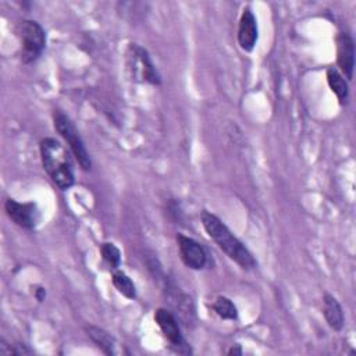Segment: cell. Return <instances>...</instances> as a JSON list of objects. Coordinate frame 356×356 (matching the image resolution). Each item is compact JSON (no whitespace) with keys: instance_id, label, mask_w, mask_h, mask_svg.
<instances>
[{"instance_id":"cell-1","label":"cell","mask_w":356,"mask_h":356,"mask_svg":"<svg viewBox=\"0 0 356 356\" xmlns=\"http://www.w3.org/2000/svg\"><path fill=\"white\" fill-rule=\"evenodd\" d=\"M200 220L207 235L218 245V248L243 270H253L257 266L249 249L231 232V229L213 213L203 210Z\"/></svg>"},{"instance_id":"cell-2","label":"cell","mask_w":356,"mask_h":356,"mask_svg":"<svg viewBox=\"0 0 356 356\" xmlns=\"http://www.w3.org/2000/svg\"><path fill=\"white\" fill-rule=\"evenodd\" d=\"M42 165L50 179L61 189L67 191L74 185V167L67 149L54 138H44L39 143Z\"/></svg>"},{"instance_id":"cell-3","label":"cell","mask_w":356,"mask_h":356,"mask_svg":"<svg viewBox=\"0 0 356 356\" xmlns=\"http://www.w3.org/2000/svg\"><path fill=\"white\" fill-rule=\"evenodd\" d=\"M17 36L21 44V61L24 64L36 61L46 47V32L42 25L32 19H24L17 26Z\"/></svg>"},{"instance_id":"cell-4","label":"cell","mask_w":356,"mask_h":356,"mask_svg":"<svg viewBox=\"0 0 356 356\" xmlns=\"http://www.w3.org/2000/svg\"><path fill=\"white\" fill-rule=\"evenodd\" d=\"M127 65L132 79L152 85L161 83L160 74L154 67L147 50L138 43H129L127 49Z\"/></svg>"},{"instance_id":"cell-5","label":"cell","mask_w":356,"mask_h":356,"mask_svg":"<svg viewBox=\"0 0 356 356\" xmlns=\"http://www.w3.org/2000/svg\"><path fill=\"white\" fill-rule=\"evenodd\" d=\"M53 121H54L56 131L68 143V146H70L71 152L74 153V156H75L78 164L81 165V168L83 171H90L92 161H90L89 153H88V150L85 147V143H83L82 138L79 136L78 131L75 129L74 124L71 122V120L64 113L54 111Z\"/></svg>"},{"instance_id":"cell-6","label":"cell","mask_w":356,"mask_h":356,"mask_svg":"<svg viewBox=\"0 0 356 356\" xmlns=\"http://www.w3.org/2000/svg\"><path fill=\"white\" fill-rule=\"evenodd\" d=\"M4 210L13 222L25 229L35 228L40 218L39 209L33 202L19 203L14 199H7L4 203Z\"/></svg>"},{"instance_id":"cell-7","label":"cell","mask_w":356,"mask_h":356,"mask_svg":"<svg viewBox=\"0 0 356 356\" xmlns=\"http://www.w3.org/2000/svg\"><path fill=\"white\" fill-rule=\"evenodd\" d=\"M177 245H178V252H179L181 260L188 268L202 270L206 267L207 253L199 242H196L195 239H192L186 235L178 234Z\"/></svg>"},{"instance_id":"cell-8","label":"cell","mask_w":356,"mask_h":356,"mask_svg":"<svg viewBox=\"0 0 356 356\" xmlns=\"http://www.w3.org/2000/svg\"><path fill=\"white\" fill-rule=\"evenodd\" d=\"M154 321L159 325V328L161 330L165 339L172 346H175L178 352H181L179 348L186 346V342H185V339L182 337V332H181L179 323L170 310H167L164 307H159L154 312Z\"/></svg>"},{"instance_id":"cell-9","label":"cell","mask_w":356,"mask_h":356,"mask_svg":"<svg viewBox=\"0 0 356 356\" xmlns=\"http://www.w3.org/2000/svg\"><path fill=\"white\" fill-rule=\"evenodd\" d=\"M337 63L341 74L350 81L355 68V42L348 32H339L337 36Z\"/></svg>"},{"instance_id":"cell-10","label":"cell","mask_w":356,"mask_h":356,"mask_svg":"<svg viewBox=\"0 0 356 356\" xmlns=\"http://www.w3.org/2000/svg\"><path fill=\"white\" fill-rule=\"evenodd\" d=\"M259 31H257V21L250 10V7H245L242 10L239 25H238V43L242 50L252 51L257 43Z\"/></svg>"},{"instance_id":"cell-11","label":"cell","mask_w":356,"mask_h":356,"mask_svg":"<svg viewBox=\"0 0 356 356\" xmlns=\"http://www.w3.org/2000/svg\"><path fill=\"white\" fill-rule=\"evenodd\" d=\"M85 331L88 334V337L96 343V346L99 349H102V352H104L106 355H118L121 353V348L117 343V341L103 328L95 327V325H86Z\"/></svg>"},{"instance_id":"cell-12","label":"cell","mask_w":356,"mask_h":356,"mask_svg":"<svg viewBox=\"0 0 356 356\" xmlns=\"http://www.w3.org/2000/svg\"><path fill=\"white\" fill-rule=\"evenodd\" d=\"M323 314L325 317L327 324L334 330V331H339L343 327V312L342 307L339 305V302L330 293H324L323 298Z\"/></svg>"},{"instance_id":"cell-13","label":"cell","mask_w":356,"mask_h":356,"mask_svg":"<svg viewBox=\"0 0 356 356\" xmlns=\"http://www.w3.org/2000/svg\"><path fill=\"white\" fill-rule=\"evenodd\" d=\"M327 82L331 90L335 93L341 104H345L349 99V86L345 81L343 75L334 67H330L327 70Z\"/></svg>"},{"instance_id":"cell-14","label":"cell","mask_w":356,"mask_h":356,"mask_svg":"<svg viewBox=\"0 0 356 356\" xmlns=\"http://www.w3.org/2000/svg\"><path fill=\"white\" fill-rule=\"evenodd\" d=\"M111 281L113 285L115 286V289L124 295L128 299H135L136 296V289H135V284L132 282V280L121 270H115L111 275Z\"/></svg>"},{"instance_id":"cell-15","label":"cell","mask_w":356,"mask_h":356,"mask_svg":"<svg viewBox=\"0 0 356 356\" xmlns=\"http://www.w3.org/2000/svg\"><path fill=\"white\" fill-rule=\"evenodd\" d=\"M213 309L217 313V316L224 320H236V317H238L236 306L227 296H222V295L217 296L213 303Z\"/></svg>"},{"instance_id":"cell-16","label":"cell","mask_w":356,"mask_h":356,"mask_svg":"<svg viewBox=\"0 0 356 356\" xmlns=\"http://www.w3.org/2000/svg\"><path fill=\"white\" fill-rule=\"evenodd\" d=\"M100 253L103 260L111 267L117 268L121 263V252L113 242H103L100 245Z\"/></svg>"},{"instance_id":"cell-17","label":"cell","mask_w":356,"mask_h":356,"mask_svg":"<svg viewBox=\"0 0 356 356\" xmlns=\"http://www.w3.org/2000/svg\"><path fill=\"white\" fill-rule=\"evenodd\" d=\"M35 295H36V299H38L39 302H43L44 298H46V289L42 288V286H39V288L35 291Z\"/></svg>"},{"instance_id":"cell-18","label":"cell","mask_w":356,"mask_h":356,"mask_svg":"<svg viewBox=\"0 0 356 356\" xmlns=\"http://www.w3.org/2000/svg\"><path fill=\"white\" fill-rule=\"evenodd\" d=\"M228 355L229 356H241L242 355V348H241V345H234L229 350H228Z\"/></svg>"}]
</instances>
